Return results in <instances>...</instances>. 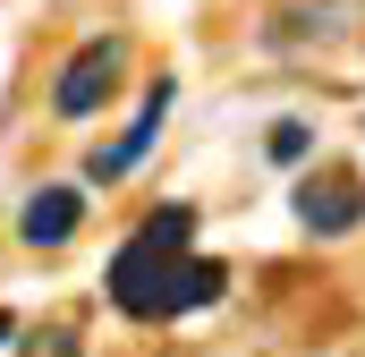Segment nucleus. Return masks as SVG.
Segmentation results:
<instances>
[{
	"label": "nucleus",
	"instance_id": "7ed1b4c3",
	"mask_svg": "<svg viewBox=\"0 0 365 357\" xmlns=\"http://www.w3.org/2000/svg\"><path fill=\"white\" fill-rule=\"evenodd\" d=\"M170 94H179L170 77H153V86H145V111H136V128H128L119 145H102V154L86 162V178H93V187H110V178H128L136 162H145V154H153V136H162V119H170Z\"/></svg>",
	"mask_w": 365,
	"mask_h": 357
},
{
	"label": "nucleus",
	"instance_id": "6e6552de",
	"mask_svg": "<svg viewBox=\"0 0 365 357\" xmlns=\"http://www.w3.org/2000/svg\"><path fill=\"white\" fill-rule=\"evenodd\" d=\"M0 341H9V315H0Z\"/></svg>",
	"mask_w": 365,
	"mask_h": 357
},
{
	"label": "nucleus",
	"instance_id": "f257e3e1",
	"mask_svg": "<svg viewBox=\"0 0 365 357\" xmlns=\"http://www.w3.org/2000/svg\"><path fill=\"white\" fill-rule=\"evenodd\" d=\"M187 238H195V213H187V204H162V213L110 256V272H102L110 306L136 315V323H170V315L212 306V298L230 289V272L212 264V256H187Z\"/></svg>",
	"mask_w": 365,
	"mask_h": 357
},
{
	"label": "nucleus",
	"instance_id": "39448f33",
	"mask_svg": "<svg viewBox=\"0 0 365 357\" xmlns=\"http://www.w3.org/2000/svg\"><path fill=\"white\" fill-rule=\"evenodd\" d=\"M77 221H86V196H77V187H34V196H26V213H17L26 247H68V238H77Z\"/></svg>",
	"mask_w": 365,
	"mask_h": 357
},
{
	"label": "nucleus",
	"instance_id": "20e7f679",
	"mask_svg": "<svg viewBox=\"0 0 365 357\" xmlns=\"http://www.w3.org/2000/svg\"><path fill=\"white\" fill-rule=\"evenodd\" d=\"M119 60H128V51H119L110 34H102V43H86V51H77V60L60 69V86H51L60 119H86V111H102V94L119 86Z\"/></svg>",
	"mask_w": 365,
	"mask_h": 357
},
{
	"label": "nucleus",
	"instance_id": "423d86ee",
	"mask_svg": "<svg viewBox=\"0 0 365 357\" xmlns=\"http://www.w3.org/2000/svg\"><path fill=\"white\" fill-rule=\"evenodd\" d=\"M272 162H306V128H297V119L272 128Z\"/></svg>",
	"mask_w": 365,
	"mask_h": 357
},
{
	"label": "nucleus",
	"instance_id": "0eeeda50",
	"mask_svg": "<svg viewBox=\"0 0 365 357\" xmlns=\"http://www.w3.org/2000/svg\"><path fill=\"white\" fill-rule=\"evenodd\" d=\"M34 357H77V332H60V323H51V332H43V349Z\"/></svg>",
	"mask_w": 365,
	"mask_h": 357
},
{
	"label": "nucleus",
	"instance_id": "f03ea898",
	"mask_svg": "<svg viewBox=\"0 0 365 357\" xmlns=\"http://www.w3.org/2000/svg\"><path fill=\"white\" fill-rule=\"evenodd\" d=\"M297 221H306L314 238H349L365 221V178L357 171H314L297 187Z\"/></svg>",
	"mask_w": 365,
	"mask_h": 357
}]
</instances>
